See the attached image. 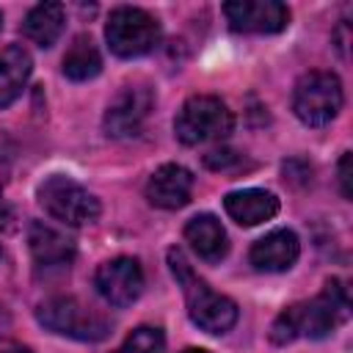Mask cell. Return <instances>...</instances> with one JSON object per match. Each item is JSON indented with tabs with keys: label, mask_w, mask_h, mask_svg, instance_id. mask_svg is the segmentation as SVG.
I'll return each instance as SVG.
<instances>
[{
	"label": "cell",
	"mask_w": 353,
	"mask_h": 353,
	"mask_svg": "<svg viewBox=\"0 0 353 353\" xmlns=\"http://www.w3.org/2000/svg\"><path fill=\"white\" fill-rule=\"evenodd\" d=\"M350 314V298L347 290L342 287V281L331 279L323 292L312 301L303 303H292L287 306L270 325V339L276 345H287L295 342L298 336H309V339H323L328 334H334V328L339 323H345Z\"/></svg>",
	"instance_id": "cell-1"
},
{
	"label": "cell",
	"mask_w": 353,
	"mask_h": 353,
	"mask_svg": "<svg viewBox=\"0 0 353 353\" xmlns=\"http://www.w3.org/2000/svg\"><path fill=\"white\" fill-rule=\"evenodd\" d=\"M168 268H171L176 284L185 292V303H188L190 320L201 331H207V334H226L237 323V303L232 298L215 292L204 279H199L179 248L168 251Z\"/></svg>",
	"instance_id": "cell-2"
},
{
	"label": "cell",
	"mask_w": 353,
	"mask_h": 353,
	"mask_svg": "<svg viewBox=\"0 0 353 353\" xmlns=\"http://www.w3.org/2000/svg\"><path fill=\"white\" fill-rule=\"evenodd\" d=\"M36 320L61 336L77 339V342H99L110 334V320L94 309L85 306L80 298L72 295H52L36 306Z\"/></svg>",
	"instance_id": "cell-3"
},
{
	"label": "cell",
	"mask_w": 353,
	"mask_h": 353,
	"mask_svg": "<svg viewBox=\"0 0 353 353\" xmlns=\"http://www.w3.org/2000/svg\"><path fill=\"white\" fill-rule=\"evenodd\" d=\"M234 127V116L212 94H196L185 99L174 119V132L185 146H199L210 141H223Z\"/></svg>",
	"instance_id": "cell-4"
},
{
	"label": "cell",
	"mask_w": 353,
	"mask_h": 353,
	"mask_svg": "<svg viewBox=\"0 0 353 353\" xmlns=\"http://www.w3.org/2000/svg\"><path fill=\"white\" fill-rule=\"evenodd\" d=\"M342 102H345L342 83L334 72H323V69L306 72L298 77L292 88V110L306 127L331 124L342 110Z\"/></svg>",
	"instance_id": "cell-5"
},
{
	"label": "cell",
	"mask_w": 353,
	"mask_h": 353,
	"mask_svg": "<svg viewBox=\"0 0 353 353\" xmlns=\"http://www.w3.org/2000/svg\"><path fill=\"white\" fill-rule=\"evenodd\" d=\"M105 41L119 58H141L160 41V22L143 8L119 6L110 11L105 25Z\"/></svg>",
	"instance_id": "cell-6"
},
{
	"label": "cell",
	"mask_w": 353,
	"mask_h": 353,
	"mask_svg": "<svg viewBox=\"0 0 353 353\" xmlns=\"http://www.w3.org/2000/svg\"><path fill=\"white\" fill-rule=\"evenodd\" d=\"M39 204L44 207V212L66 226H85L94 223L99 218V201L94 193H88L80 182H74L72 176L63 174H52L47 176L39 190Z\"/></svg>",
	"instance_id": "cell-7"
},
{
	"label": "cell",
	"mask_w": 353,
	"mask_h": 353,
	"mask_svg": "<svg viewBox=\"0 0 353 353\" xmlns=\"http://www.w3.org/2000/svg\"><path fill=\"white\" fill-rule=\"evenodd\" d=\"M154 108V94L149 85H121L119 94L110 99L102 127L110 138H130L138 135Z\"/></svg>",
	"instance_id": "cell-8"
},
{
	"label": "cell",
	"mask_w": 353,
	"mask_h": 353,
	"mask_svg": "<svg viewBox=\"0 0 353 353\" xmlns=\"http://www.w3.org/2000/svg\"><path fill=\"white\" fill-rule=\"evenodd\" d=\"M94 287L110 306L124 309V306L135 303L143 292L141 262L132 256H116V259L102 262L94 273Z\"/></svg>",
	"instance_id": "cell-9"
},
{
	"label": "cell",
	"mask_w": 353,
	"mask_h": 353,
	"mask_svg": "<svg viewBox=\"0 0 353 353\" xmlns=\"http://www.w3.org/2000/svg\"><path fill=\"white\" fill-rule=\"evenodd\" d=\"M223 17L234 33H279L290 25V8L279 0H229Z\"/></svg>",
	"instance_id": "cell-10"
},
{
	"label": "cell",
	"mask_w": 353,
	"mask_h": 353,
	"mask_svg": "<svg viewBox=\"0 0 353 353\" xmlns=\"http://www.w3.org/2000/svg\"><path fill=\"white\" fill-rule=\"evenodd\" d=\"M28 248L39 270H69L74 259V243L55 226L44 221H30L28 226Z\"/></svg>",
	"instance_id": "cell-11"
},
{
	"label": "cell",
	"mask_w": 353,
	"mask_h": 353,
	"mask_svg": "<svg viewBox=\"0 0 353 353\" xmlns=\"http://www.w3.org/2000/svg\"><path fill=\"white\" fill-rule=\"evenodd\" d=\"M193 193V174L179 163L160 165L146 182V199L152 207L160 210H179L190 201Z\"/></svg>",
	"instance_id": "cell-12"
},
{
	"label": "cell",
	"mask_w": 353,
	"mask_h": 353,
	"mask_svg": "<svg viewBox=\"0 0 353 353\" xmlns=\"http://www.w3.org/2000/svg\"><path fill=\"white\" fill-rule=\"evenodd\" d=\"M298 254H301L298 234L292 229H273L251 245L248 259L262 273H281L295 265Z\"/></svg>",
	"instance_id": "cell-13"
},
{
	"label": "cell",
	"mask_w": 353,
	"mask_h": 353,
	"mask_svg": "<svg viewBox=\"0 0 353 353\" xmlns=\"http://www.w3.org/2000/svg\"><path fill=\"white\" fill-rule=\"evenodd\" d=\"M223 210L240 226H256L279 212V196L265 188H243V190H232L223 199Z\"/></svg>",
	"instance_id": "cell-14"
},
{
	"label": "cell",
	"mask_w": 353,
	"mask_h": 353,
	"mask_svg": "<svg viewBox=\"0 0 353 353\" xmlns=\"http://www.w3.org/2000/svg\"><path fill=\"white\" fill-rule=\"evenodd\" d=\"M185 240L193 254L204 262H221L229 254V237L221 221L210 212H201L185 223Z\"/></svg>",
	"instance_id": "cell-15"
},
{
	"label": "cell",
	"mask_w": 353,
	"mask_h": 353,
	"mask_svg": "<svg viewBox=\"0 0 353 353\" xmlns=\"http://www.w3.org/2000/svg\"><path fill=\"white\" fill-rule=\"evenodd\" d=\"M33 61L19 44L0 47V108H8L25 88Z\"/></svg>",
	"instance_id": "cell-16"
},
{
	"label": "cell",
	"mask_w": 353,
	"mask_h": 353,
	"mask_svg": "<svg viewBox=\"0 0 353 353\" xmlns=\"http://www.w3.org/2000/svg\"><path fill=\"white\" fill-rule=\"evenodd\" d=\"M63 25H66V14L61 3H39L28 11L22 22V33L39 47H52L61 39Z\"/></svg>",
	"instance_id": "cell-17"
},
{
	"label": "cell",
	"mask_w": 353,
	"mask_h": 353,
	"mask_svg": "<svg viewBox=\"0 0 353 353\" xmlns=\"http://www.w3.org/2000/svg\"><path fill=\"white\" fill-rule=\"evenodd\" d=\"M102 72V55L94 44L91 36H74V41L69 44L66 55H63V74L74 83H85L94 80Z\"/></svg>",
	"instance_id": "cell-18"
},
{
	"label": "cell",
	"mask_w": 353,
	"mask_h": 353,
	"mask_svg": "<svg viewBox=\"0 0 353 353\" xmlns=\"http://www.w3.org/2000/svg\"><path fill=\"white\" fill-rule=\"evenodd\" d=\"M113 353H165V336L154 325H138Z\"/></svg>",
	"instance_id": "cell-19"
},
{
	"label": "cell",
	"mask_w": 353,
	"mask_h": 353,
	"mask_svg": "<svg viewBox=\"0 0 353 353\" xmlns=\"http://www.w3.org/2000/svg\"><path fill=\"white\" fill-rule=\"evenodd\" d=\"M204 165L212 171H223V174H234L243 168V154H237L234 149H212L210 154H204Z\"/></svg>",
	"instance_id": "cell-20"
},
{
	"label": "cell",
	"mask_w": 353,
	"mask_h": 353,
	"mask_svg": "<svg viewBox=\"0 0 353 353\" xmlns=\"http://www.w3.org/2000/svg\"><path fill=\"white\" fill-rule=\"evenodd\" d=\"M339 185H342V196L350 199L353 196V185H350V152H345L342 160H339Z\"/></svg>",
	"instance_id": "cell-21"
},
{
	"label": "cell",
	"mask_w": 353,
	"mask_h": 353,
	"mask_svg": "<svg viewBox=\"0 0 353 353\" xmlns=\"http://www.w3.org/2000/svg\"><path fill=\"white\" fill-rule=\"evenodd\" d=\"M11 221H14V210H11L8 199L0 190V229H11Z\"/></svg>",
	"instance_id": "cell-22"
},
{
	"label": "cell",
	"mask_w": 353,
	"mask_h": 353,
	"mask_svg": "<svg viewBox=\"0 0 353 353\" xmlns=\"http://www.w3.org/2000/svg\"><path fill=\"white\" fill-rule=\"evenodd\" d=\"M0 353H33L30 347H22V345H11V347H6V350H0Z\"/></svg>",
	"instance_id": "cell-23"
},
{
	"label": "cell",
	"mask_w": 353,
	"mask_h": 353,
	"mask_svg": "<svg viewBox=\"0 0 353 353\" xmlns=\"http://www.w3.org/2000/svg\"><path fill=\"white\" fill-rule=\"evenodd\" d=\"M182 353H210V350H201V347H185Z\"/></svg>",
	"instance_id": "cell-24"
},
{
	"label": "cell",
	"mask_w": 353,
	"mask_h": 353,
	"mask_svg": "<svg viewBox=\"0 0 353 353\" xmlns=\"http://www.w3.org/2000/svg\"><path fill=\"white\" fill-rule=\"evenodd\" d=\"M0 28H3V14H0Z\"/></svg>",
	"instance_id": "cell-25"
}]
</instances>
